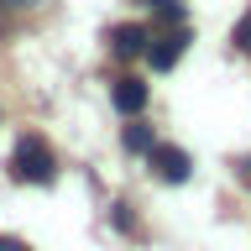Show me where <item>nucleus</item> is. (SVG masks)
<instances>
[{
    "label": "nucleus",
    "mask_w": 251,
    "mask_h": 251,
    "mask_svg": "<svg viewBox=\"0 0 251 251\" xmlns=\"http://www.w3.org/2000/svg\"><path fill=\"white\" fill-rule=\"evenodd\" d=\"M11 173L21 178V183H52V147H47L42 136H21L11 152Z\"/></svg>",
    "instance_id": "1"
},
{
    "label": "nucleus",
    "mask_w": 251,
    "mask_h": 251,
    "mask_svg": "<svg viewBox=\"0 0 251 251\" xmlns=\"http://www.w3.org/2000/svg\"><path fill=\"white\" fill-rule=\"evenodd\" d=\"M147 157H152V173L162 178V183H183L188 173H194L183 147H157V141H152V152H147Z\"/></svg>",
    "instance_id": "2"
},
{
    "label": "nucleus",
    "mask_w": 251,
    "mask_h": 251,
    "mask_svg": "<svg viewBox=\"0 0 251 251\" xmlns=\"http://www.w3.org/2000/svg\"><path fill=\"white\" fill-rule=\"evenodd\" d=\"M183 47H188V31H168L162 42H147V58H152V68H162V74H168L173 63L183 58Z\"/></svg>",
    "instance_id": "3"
},
{
    "label": "nucleus",
    "mask_w": 251,
    "mask_h": 251,
    "mask_svg": "<svg viewBox=\"0 0 251 251\" xmlns=\"http://www.w3.org/2000/svg\"><path fill=\"white\" fill-rule=\"evenodd\" d=\"M110 100H115V110H121V115H136L141 105H147V84H141V78H115V89H110Z\"/></svg>",
    "instance_id": "4"
},
{
    "label": "nucleus",
    "mask_w": 251,
    "mask_h": 251,
    "mask_svg": "<svg viewBox=\"0 0 251 251\" xmlns=\"http://www.w3.org/2000/svg\"><path fill=\"white\" fill-rule=\"evenodd\" d=\"M110 47H115L121 58H136V52H147V26H115V31H110Z\"/></svg>",
    "instance_id": "5"
},
{
    "label": "nucleus",
    "mask_w": 251,
    "mask_h": 251,
    "mask_svg": "<svg viewBox=\"0 0 251 251\" xmlns=\"http://www.w3.org/2000/svg\"><path fill=\"white\" fill-rule=\"evenodd\" d=\"M121 147H126V152H152V131H147V126H136V121H131V126H126V131H121Z\"/></svg>",
    "instance_id": "6"
},
{
    "label": "nucleus",
    "mask_w": 251,
    "mask_h": 251,
    "mask_svg": "<svg viewBox=\"0 0 251 251\" xmlns=\"http://www.w3.org/2000/svg\"><path fill=\"white\" fill-rule=\"evenodd\" d=\"M235 47H241V52H251V11L241 16V21H235V37H230Z\"/></svg>",
    "instance_id": "7"
},
{
    "label": "nucleus",
    "mask_w": 251,
    "mask_h": 251,
    "mask_svg": "<svg viewBox=\"0 0 251 251\" xmlns=\"http://www.w3.org/2000/svg\"><path fill=\"white\" fill-rule=\"evenodd\" d=\"M157 16H168V21H183V0H152Z\"/></svg>",
    "instance_id": "8"
},
{
    "label": "nucleus",
    "mask_w": 251,
    "mask_h": 251,
    "mask_svg": "<svg viewBox=\"0 0 251 251\" xmlns=\"http://www.w3.org/2000/svg\"><path fill=\"white\" fill-rule=\"evenodd\" d=\"M235 173H241V183H251V157H235Z\"/></svg>",
    "instance_id": "9"
},
{
    "label": "nucleus",
    "mask_w": 251,
    "mask_h": 251,
    "mask_svg": "<svg viewBox=\"0 0 251 251\" xmlns=\"http://www.w3.org/2000/svg\"><path fill=\"white\" fill-rule=\"evenodd\" d=\"M0 251H26V246H21L16 235H0Z\"/></svg>",
    "instance_id": "10"
}]
</instances>
